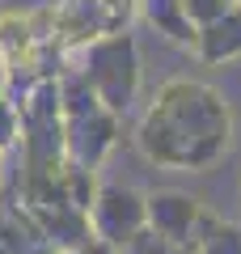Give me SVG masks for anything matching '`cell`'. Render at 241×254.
Listing matches in <instances>:
<instances>
[{"label": "cell", "instance_id": "obj_1", "mask_svg": "<svg viewBox=\"0 0 241 254\" xmlns=\"http://www.w3.org/2000/svg\"><path fill=\"white\" fill-rule=\"evenodd\" d=\"M229 140V110L203 85H170L144 123V148L170 165H203Z\"/></svg>", "mask_w": 241, "mask_h": 254}]
</instances>
